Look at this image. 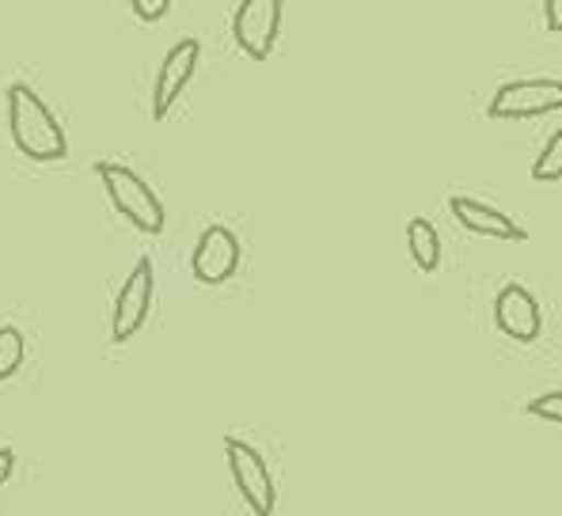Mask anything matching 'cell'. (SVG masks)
<instances>
[{
  "instance_id": "obj_9",
  "label": "cell",
  "mask_w": 562,
  "mask_h": 516,
  "mask_svg": "<svg viewBox=\"0 0 562 516\" xmlns=\"http://www.w3.org/2000/svg\"><path fill=\"white\" fill-rule=\"evenodd\" d=\"M494 327L514 343H536L543 327L540 301L520 281H506L494 296Z\"/></svg>"
},
{
  "instance_id": "obj_15",
  "label": "cell",
  "mask_w": 562,
  "mask_h": 516,
  "mask_svg": "<svg viewBox=\"0 0 562 516\" xmlns=\"http://www.w3.org/2000/svg\"><path fill=\"white\" fill-rule=\"evenodd\" d=\"M168 8H171V0H134V15L140 23L164 20V15H168Z\"/></svg>"
},
{
  "instance_id": "obj_2",
  "label": "cell",
  "mask_w": 562,
  "mask_h": 516,
  "mask_svg": "<svg viewBox=\"0 0 562 516\" xmlns=\"http://www.w3.org/2000/svg\"><path fill=\"white\" fill-rule=\"evenodd\" d=\"M95 175L106 190V202L114 205L137 232L145 236H160L164 224H168V213H164V202L145 179L126 168V164H111V160H99L95 164Z\"/></svg>"
},
{
  "instance_id": "obj_10",
  "label": "cell",
  "mask_w": 562,
  "mask_h": 516,
  "mask_svg": "<svg viewBox=\"0 0 562 516\" xmlns=\"http://www.w3.org/2000/svg\"><path fill=\"white\" fill-rule=\"evenodd\" d=\"M452 216H457L460 224H464L468 232H475V236H491V239H509V244H525L528 232L520 228L514 216H506L502 210H494V205L486 202H475V198H464L457 194L449 202Z\"/></svg>"
},
{
  "instance_id": "obj_11",
  "label": "cell",
  "mask_w": 562,
  "mask_h": 516,
  "mask_svg": "<svg viewBox=\"0 0 562 516\" xmlns=\"http://www.w3.org/2000/svg\"><path fill=\"white\" fill-rule=\"evenodd\" d=\"M407 251H411V262H415L422 273L441 270V232L434 228V221H426V216H411L407 221Z\"/></svg>"
},
{
  "instance_id": "obj_6",
  "label": "cell",
  "mask_w": 562,
  "mask_h": 516,
  "mask_svg": "<svg viewBox=\"0 0 562 516\" xmlns=\"http://www.w3.org/2000/svg\"><path fill=\"white\" fill-rule=\"evenodd\" d=\"M281 0H244L233 15V38L251 61H267L281 35Z\"/></svg>"
},
{
  "instance_id": "obj_14",
  "label": "cell",
  "mask_w": 562,
  "mask_h": 516,
  "mask_svg": "<svg viewBox=\"0 0 562 516\" xmlns=\"http://www.w3.org/2000/svg\"><path fill=\"white\" fill-rule=\"evenodd\" d=\"M528 414L562 426V391H543V395H536L532 403H528Z\"/></svg>"
},
{
  "instance_id": "obj_16",
  "label": "cell",
  "mask_w": 562,
  "mask_h": 516,
  "mask_svg": "<svg viewBox=\"0 0 562 516\" xmlns=\"http://www.w3.org/2000/svg\"><path fill=\"white\" fill-rule=\"evenodd\" d=\"M543 20H548V31H562V0H548L543 4Z\"/></svg>"
},
{
  "instance_id": "obj_13",
  "label": "cell",
  "mask_w": 562,
  "mask_h": 516,
  "mask_svg": "<svg viewBox=\"0 0 562 516\" xmlns=\"http://www.w3.org/2000/svg\"><path fill=\"white\" fill-rule=\"evenodd\" d=\"M23 354H27V346H23L20 327H0V380L20 372Z\"/></svg>"
},
{
  "instance_id": "obj_12",
  "label": "cell",
  "mask_w": 562,
  "mask_h": 516,
  "mask_svg": "<svg viewBox=\"0 0 562 516\" xmlns=\"http://www.w3.org/2000/svg\"><path fill=\"white\" fill-rule=\"evenodd\" d=\"M532 179L536 182H559L562 179V126L551 133L548 145H543V153L536 156Z\"/></svg>"
},
{
  "instance_id": "obj_4",
  "label": "cell",
  "mask_w": 562,
  "mask_h": 516,
  "mask_svg": "<svg viewBox=\"0 0 562 516\" xmlns=\"http://www.w3.org/2000/svg\"><path fill=\"white\" fill-rule=\"evenodd\" d=\"M551 111H562V80L555 77L509 80L486 103L491 119H540Z\"/></svg>"
},
{
  "instance_id": "obj_3",
  "label": "cell",
  "mask_w": 562,
  "mask_h": 516,
  "mask_svg": "<svg viewBox=\"0 0 562 516\" xmlns=\"http://www.w3.org/2000/svg\"><path fill=\"white\" fill-rule=\"evenodd\" d=\"M225 456H228V471H233V482H236L239 497L247 502V509L255 516H274L278 486H274V474H270L267 460L259 456V448L239 437H225Z\"/></svg>"
},
{
  "instance_id": "obj_8",
  "label": "cell",
  "mask_w": 562,
  "mask_h": 516,
  "mask_svg": "<svg viewBox=\"0 0 562 516\" xmlns=\"http://www.w3.org/2000/svg\"><path fill=\"white\" fill-rule=\"evenodd\" d=\"M239 270V239L225 224H210L198 236L194 251H190V273L202 285H225L228 278Z\"/></svg>"
},
{
  "instance_id": "obj_5",
  "label": "cell",
  "mask_w": 562,
  "mask_h": 516,
  "mask_svg": "<svg viewBox=\"0 0 562 516\" xmlns=\"http://www.w3.org/2000/svg\"><path fill=\"white\" fill-rule=\"evenodd\" d=\"M153 293H156V270L153 258H137L130 278L122 281L119 296H114V315H111V338L114 343H130L137 338V330L145 327L148 312H153Z\"/></svg>"
},
{
  "instance_id": "obj_17",
  "label": "cell",
  "mask_w": 562,
  "mask_h": 516,
  "mask_svg": "<svg viewBox=\"0 0 562 516\" xmlns=\"http://www.w3.org/2000/svg\"><path fill=\"white\" fill-rule=\"evenodd\" d=\"M12 471H15V452L12 448H0V486L12 479Z\"/></svg>"
},
{
  "instance_id": "obj_7",
  "label": "cell",
  "mask_w": 562,
  "mask_h": 516,
  "mask_svg": "<svg viewBox=\"0 0 562 516\" xmlns=\"http://www.w3.org/2000/svg\"><path fill=\"white\" fill-rule=\"evenodd\" d=\"M198 61H202V43H198V38H179V43L164 54L160 72H156V80H153V119L156 122L168 119L171 106L183 99L187 85L194 80Z\"/></svg>"
},
{
  "instance_id": "obj_1",
  "label": "cell",
  "mask_w": 562,
  "mask_h": 516,
  "mask_svg": "<svg viewBox=\"0 0 562 516\" xmlns=\"http://www.w3.org/2000/svg\"><path fill=\"white\" fill-rule=\"evenodd\" d=\"M8 133H12V145L35 164H57L69 156V137L61 122L27 85L8 88Z\"/></svg>"
}]
</instances>
